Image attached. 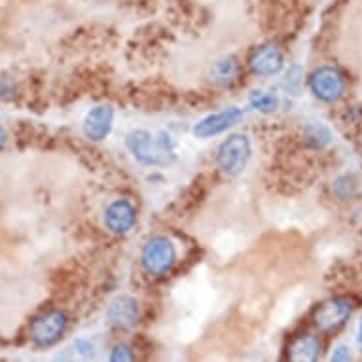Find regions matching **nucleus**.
<instances>
[{
    "mask_svg": "<svg viewBox=\"0 0 362 362\" xmlns=\"http://www.w3.org/2000/svg\"><path fill=\"white\" fill-rule=\"evenodd\" d=\"M178 260L177 245L165 235H154L143 245L141 266L150 277H165L175 269Z\"/></svg>",
    "mask_w": 362,
    "mask_h": 362,
    "instance_id": "nucleus-1",
    "label": "nucleus"
},
{
    "mask_svg": "<svg viewBox=\"0 0 362 362\" xmlns=\"http://www.w3.org/2000/svg\"><path fill=\"white\" fill-rule=\"evenodd\" d=\"M252 158V143L249 135L233 133L220 143L216 150V167L226 177H239Z\"/></svg>",
    "mask_w": 362,
    "mask_h": 362,
    "instance_id": "nucleus-2",
    "label": "nucleus"
},
{
    "mask_svg": "<svg viewBox=\"0 0 362 362\" xmlns=\"http://www.w3.org/2000/svg\"><path fill=\"white\" fill-rule=\"evenodd\" d=\"M69 328V317L61 309H48L36 315L29 325V339L36 349H49L63 339Z\"/></svg>",
    "mask_w": 362,
    "mask_h": 362,
    "instance_id": "nucleus-3",
    "label": "nucleus"
},
{
    "mask_svg": "<svg viewBox=\"0 0 362 362\" xmlns=\"http://www.w3.org/2000/svg\"><path fill=\"white\" fill-rule=\"evenodd\" d=\"M309 89L315 99L322 103H338L345 93V76L339 69L330 65H322L315 69L309 76Z\"/></svg>",
    "mask_w": 362,
    "mask_h": 362,
    "instance_id": "nucleus-4",
    "label": "nucleus"
},
{
    "mask_svg": "<svg viewBox=\"0 0 362 362\" xmlns=\"http://www.w3.org/2000/svg\"><path fill=\"white\" fill-rule=\"evenodd\" d=\"M351 313H353V305L347 298H328L315 309L313 325L325 334L338 332L349 321Z\"/></svg>",
    "mask_w": 362,
    "mask_h": 362,
    "instance_id": "nucleus-5",
    "label": "nucleus"
},
{
    "mask_svg": "<svg viewBox=\"0 0 362 362\" xmlns=\"http://www.w3.org/2000/svg\"><path fill=\"white\" fill-rule=\"evenodd\" d=\"M141 317H143L141 303L137 302V298L129 296V294H118L107 305L108 325L119 332H129L133 328H137Z\"/></svg>",
    "mask_w": 362,
    "mask_h": 362,
    "instance_id": "nucleus-6",
    "label": "nucleus"
},
{
    "mask_svg": "<svg viewBox=\"0 0 362 362\" xmlns=\"http://www.w3.org/2000/svg\"><path fill=\"white\" fill-rule=\"evenodd\" d=\"M125 146L131 152V156L139 163H143V165H160V163H165V160H163L165 152L160 148L158 139L150 131H131L129 135L125 137Z\"/></svg>",
    "mask_w": 362,
    "mask_h": 362,
    "instance_id": "nucleus-7",
    "label": "nucleus"
},
{
    "mask_svg": "<svg viewBox=\"0 0 362 362\" xmlns=\"http://www.w3.org/2000/svg\"><path fill=\"white\" fill-rule=\"evenodd\" d=\"M103 222L112 235H127L137 224V209L129 199H114L105 209Z\"/></svg>",
    "mask_w": 362,
    "mask_h": 362,
    "instance_id": "nucleus-8",
    "label": "nucleus"
},
{
    "mask_svg": "<svg viewBox=\"0 0 362 362\" xmlns=\"http://www.w3.org/2000/svg\"><path fill=\"white\" fill-rule=\"evenodd\" d=\"M245 118V112L238 107H230L220 110V112L209 114L205 118H202L194 125V137L197 139H211L216 135H222L228 129H232Z\"/></svg>",
    "mask_w": 362,
    "mask_h": 362,
    "instance_id": "nucleus-9",
    "label": "nucleus"
},
{
    "mask_svg": "<svg viewBox=\"0 0 362 362\" xmlns=\"http://www.w3.org/2000/svg\"><path fill=\"white\" fill-rule=\"evenodd\" d=\"M285 66V55L281 52L277 44H262L258 48H255L249 55V69L255 76L269 78L279 74Z\"/></svg>",
    "mask_w": 362,
    "mask_h": 362,
    "instance_id": "nucleus-10",
    "label": "nucleus"
},
{
    "mask_svg": "<svg viewBox=\"0 0 362 362\" xmlns=\"http://www.w3.org/2000/svg\"><path fill=\"white\" fill-rule=\"evenodd\" d=\"M114 108L110 105H99L86 114L82 122V131L86 139L93 143H101L112 133Z\"/></svg>",
    "mask_w": 362,
    "mask_h": 362,
    "instance_id": "nucleus-11",
    "label": "nucleus"
},
{
    "mask_svg": "<svg viewBox=\"0 0 362 362\" xmlns=\"http://www.w3.org/2000/svg\"><path fill=\"white\" fill-rule=\"evenodd\" d=\"M243 78V66L239 63L238 57H222V59L214 61L211 71H209V80L214 88L218 89H230L238 86Z\"/></svg>",
    "mask_w": 362,
    "mask_h": 362,
    "instance_id": "nucleus-12",
    "label": "nucleus"
},
{
    "mask_svg": "<svg viewBox=\"0 0 362 362\" xmlns=\"http://www.w3.org/2000/svg\"><path fill=\"white\" fill-rule=\"evenodd\" d=\"M322 353L321 339L311 334H302L291 341L286 349V358L292 362H315Z\"/></svg>",
    "mask_w": 362,
    "mask_h": 362,
    "instance_id": "nucleus-13",
    "label": "nucleus"
},
{
    "mask_svg": "<svg viewBox=\"0 0 362 362\" xmlns=\"http://www.w3.org/2000/svg\"><path fill=\"white\" fill-rule=\"evenodd\" d=\"M303 141H305L309 148L322 150L332 141V133H330L327 125L311 124L303 129Z\"/></svg>",
    "mask_w": 362,
    "mask_h": 362,
    "instance_id": "nucleus-14",
    "label": "nucleus"
},
{
    "mask_svg": "<svg viewBox=\"0 0 362 362\" xmlns=\"http://www.w3.org/2000/svg\"><path fill=\"white\" fill-rule=\"evenodd\" d=\"M249 107L260 114H274L279 108V97L269 91L256 89L249 95Z\"/></svg>",
    "mask_w": 362,
    "mask_h": 362,
    "instance_id": "nucleus-15",
    "label": "nucleus"
},
{
    "mask_svg": "<svg viewBox=\"0 0 362 362\" xmlns=\"http://www.w3.org/2000/svg\"><path fill=\"white\" fill-rule=\"evenodd\" d=\"M302 83H303V71L302 66L292 65L288 71H286L285 78H283V86L288 93L292 95H298L302 91Z\"/></svg>",
    "mask_w": 362,
    "mask_h": 362,
    "instance_id": "nucleus-16",
    "label": "nucleus"
},
{
    "mask_svg": "<svg viewBox=\"0 0 362 362\" xmlns=\"http://www.w3.org/2000/svg\"><path fill=\"white\" fill-rule=\"evenodd\" d=\"M108 358H110L112 362L135 361V351H133V347H131L129 344H118V345H114Z\"/></svg>",
    "mask_w": 362,
    "mask_h": 362,
    "instance_id": "nucleus-17",
    "label": "nucleus"
},
{
    "mask_svg": "<svg viewBox=\"0 0 362 362\" xmlns=\"http://www.w3.org/2000/svg\"><path fill=\"white\" fill-rule=\"evenodd\" d=\"M16 95V82L10 76H0V101H8Z\"/></svg>",
    "mask_w": 362,
    "mask_h": 362,
    "instance_id": "nucleus-18",
    "label": "nucleus"
},
{
    "mask_svg": "<svg viewBox=\"0 0 362 362\" xmlns=\"http://www.w3.org/2000/svg\"><path fill=\"white\" fill-rule=\"evenodd\" d=\"M74 349L80 353L82 356H86V358H89V356H93V351H95V347H93V344L89 341V339H76L74 341Z\"/></svg>",
    "mask_w": 362,
    "mask_h": 362,
    "instance_id": "nucleus-19",
    "label": "nucleus"
},
{
    "mask_svg": "<svg viewBox=\"0 0 362 362\" xmlns=\"http://www.w3.org/2000/svg\"><path fill=\"white\" fill-rule=\"evenodd\" d=\"M351 347L349 345H338V347H336V349H334V353H332V356H330V361H351Z\"/></svg>",
    "mask_w": 362,
    "mask_h": 362,
    "instance_id": "nucleus-20",
    "label": "nucleus"
},
{
    "mask_svg": "<svg viewBox=\"0 0 362 362\" xmlns=\"http://www.w3.org/2000/svg\"><path fill=\"white\" fill-rule=\"evenodd\" d=\"M6 143H8V133H6V129H4V127L0 125V152L4 150Z\"/></svg>",
    "mask_w": 362,
    "mask_h": 362,
    "instance_id": "nucleus-21",
    "label": "nucleus"
},
{
    "mask_svg": "<svg viewBox=\"0 0 362 362\" xmlns=\"http://www.w3.org/2000/svg\"><path fill=\"white\" fill-rule=\"evenodd\" d=\"M358 345L362 347V317H361V322H358Z\"/></svg>",
    "mask_w": 362,
    "mask_h": 362,
    "instance_id": "nucleus-22",
    "label": "nucleus"
}]
</instances>
